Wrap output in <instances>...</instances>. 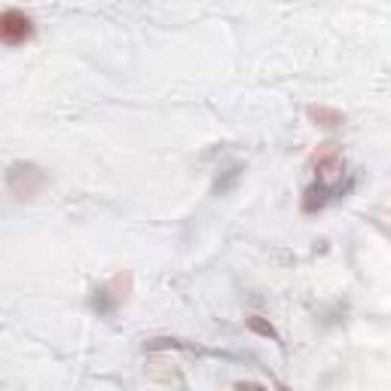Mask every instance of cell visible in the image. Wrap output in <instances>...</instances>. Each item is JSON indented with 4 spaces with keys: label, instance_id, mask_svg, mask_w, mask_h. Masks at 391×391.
Segmentation results:
<instances>
[{
    "label": "cell",
    "instance_id": "obj_1",
    "mask_svg": "<svg viewBox=\"0 0 391 391\" xmlns=\"http://www.w3.org/2000/svg\"><path fill=\"white\" fill-rule=\"evenodd\" d=\"M43 187H46V171L34 163H12L10 171H6V190L19 202L40 196Z\"/></svg>",
    "mask_w": 391,
    "mask_h": 391
},
{
    "label": "cell",
    "instance_id": "obj_2",
    "mask_svg": "<svg viewBox=\"0 0 391 391\" xmlns=\"http://www.w3.org/2000/svg\"><path fill=\"white\" fill-rule=\"evenodd\" d=\"M132 296V272H117L107 285H101L95 296H92V309L98 315H110L119 306H126Z\"/></svg>",
    "mask_w": 391,
    "mask_h": 391
},
{
    "label": "cell",
    "instance_id": "obj_3",
    "mask_svg": "<svg viewBox=\"0 0 391 391\" xmlns=\"http://www.w3.org/2000/svg\"><path fill=\"white\" fill-rule=\"evenodd\" d=\"M34 34H37V22H34L31 12L25 10H3L0 16V40L6 46H22V43H31Z\"/></svg>",
    "mask_w": 391,
    "mask_h": 391
},
{
    "label": "cell",
    "instance_id": "obj_4",
    "mask_svg": "<svg viewBox=\"0 0 391 391\" xmlns=\"http://www.w3.org/2000/svg\"><path fill=\"white\" fill-rule=\"evenodd\" d=\"M306 117L312 119L315 126H324V129H336V126L346 123V113L336 110V107H327V104H309Z\"/></svg>",
    "mask_w": 391,
    "mask_h": 391
},
{
    "label": "cell",
    "instance_id": "obj_5",
    "mask_svg": "<svg viewBox=\"0 0 391 391\" xmlns=\"http://www.w3.org/2000/svg\"><path fill=\"white\" fill-rule=\"evenodd\" d=\"M248 330H254V333H260V336H269V340H279V333H275V327L269 324V321H263L260 315H248Z\"/></svg>",
    "mask_w": 391,
    "mask_h": 391
}]
</instances>
